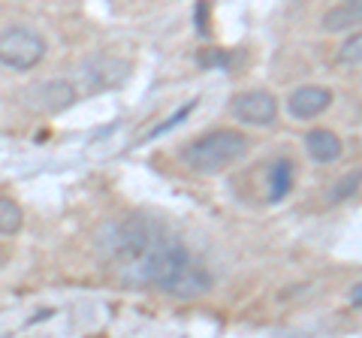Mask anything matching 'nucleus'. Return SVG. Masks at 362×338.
Here are the masks:
<instances>
[{
	"label": "nucleus",
	"mask_w": 362,
	"mask_h": 338,
	"mask_svg": "<svg viewBox=\"0 0 362 338\" xmlns=\"http://www.w3.org/2000/svg\"><path fill=\"white\" fill-rule=\"evenodd\" d=\"M100 254L124 284L160 287L163 293L181 269L194 263L185 245L148 218H127L121 223H112L106 230V239H100Z\"/></svg>",
	"instance_id": "1"
},
{
	"label": "nucleus",
	"mask_w": 362,
	"mask_h": 338,
	"mask_svg": "<svg viewBox=\"0 0 362 338\" xmlns=\"http://www.w3.org/2000/svg\"><path fill=\"white\" fill-rule=\"evenodd\" d=\"M247 154V136L239 130H211L206 136H199L181 151L185 161L194 173L199 175H218L226 166L239 163Z\"/></svg>",
	"instance_id": "2"
},
{
	"label": "nucleus",
	"mask_w": 362,
	"mask_h": 338,
	"mask_svg": "<svg viewBox=\"0 0 362 338\" xmlns=\"http://www.w3.org/2000/svg\"><path fill=\"white\" fill-rule=\"evenodd\" d=\"M45 58V40L30 28H6L0 33V64L16 73L33 70Z\"/></svg>",
	"instance_id": "3"
},
{
	"label": "nucleus",
	"mask_w": 362,
	"mask_h": 338,
	"mask_svg": "<svg viewBox=\"0 0 362 338\" xmlns=\"http://www.w3.org/2000/svg\"><path fill=\"white\" fill-rule=\"evenodd\" d=\"M127 76H130V61L100 54V58H90L78 66V73L73 76V85H76L78 97L82 94L88 97V94L103 91V88H118Z\"/></svg>",
	"instance_id": "4"
},
{
	"label": "nucleus",
	"mask_w": 362,
	"mask_h": 338,
	"mask_svg": "<svg viewBox=\"0 0 362 338\" xmlns=\"http://www.w3.org/2000/svg\"><path fill=\"white\" fill-rule=\"evenodd\" d=\"M76 100H78V91H76L73 78H49V82L28 88L25 103L33 112H64V109H70Z\"/></svg>",
	"instance_id": "5"
},
{
	"label": "nucleus",
	"mask_w": 362,
	"mask_h": 338,
	"mask_svg": "<svg viewBox=\"0 0 362 338\" xmlns=\"http://www.w3.org/2000/svg\"><path fill=\"white\" fill-rule=\"evenodd\" d=\"M233 115L254 127H266L278 118V103L266 91H245L233 100Z\"/></svg>",
	"instance_id": "6"
},
{
	"label": "nucleus",
	"mask_w": 362,
	"mask_h": 338,
	"mask_svg": "<svg viewBox=\"0 0 362 338\" xmlns=\"http://www.w3.org/2000/svg\"><path fill=\"white\" fill-rule=\"evenodd\" d=\"M332 103V91L329 88H320V85H305L299 91H293L287 100V109L293 118H314Z\"/></svg>",
	"instance_id": "7"
},
{
	"label": "nucleus",
	"mask_w": 362,
	"mask_h": 338,
	"mask_svg": "<svg viewBox=\"0 0 362 338\" xmlns=\"http://www.w3.org/2000/svg\"><path fill=\"white\" fill-rule=\"evenodd\" d=\"M211 287V278L202 272V269L197 266V263H187L181 272L175 275V281L166 287V293L169 296H175V299H197V296H202Z\"/></svg>",
	"instance_id": "8"
},
{
	"label": "nucleus",
	"mask_w": 362,
	"mask_h": 338,
	"mask_svg": "<svg viewBox=\"0 0 362 338\" xmlns=\"http://www.w3.org/2000/svg\"><path fill=\"white\" fill-rule=\"evenodd\" d=\"M305 148H308V154L314 157L317 163H335L338 157H341V151H344V142L338 139L332 130L317 127V130H311L308 136H305Z\"/></svg>",
	"instance_id": "9"
},
{
	"label": "nucleus",
	"mask_w": 362,
	"mask_h": 338,
	"mask_svg": "<svg viewBox=\"0 0 362 338\" xmlns=\"http://www.w3.org/2000/svg\"><path fill=\"white\" fill-rule=\"evenodd\" d=\"M290 187H293V163L284 157V161H275L269 169V199L272 202L284 199L290 194Z\"/></svg>",
	"instance_id": "10"
},
{
	"label": "nucleus",
	"mask_w": 362,
	"mask_h": 338,
	"mask_svg": "<svg viewBox=\"0 0 362 338\" xmlns=\"http://www.w3.org/2000/svg\"><path fill=\"white\" fill-rule=\"evenodd\" d=\"M25 223V215H21V206L9 197H0V233L4 235H16Z\"/></svg>",
	"instance_id": "11"
},
{
	"label": "nucleus",
	"mask_w": 362,
	"mask_h": 338,
	"mask_svg": "<svg viewBox=\"0 0 362 338\" xmlns=\"http://www.w3.org/2000/svg\"><path fill=\"white\" fill-rule=\"evenodd\" d=\"M359 21V9H350L347 4L338 6V9H329L323 16V28L326 30H350Z\"/></svg>",
	"instance_id": "12"
},
{
	"label": "nucleus",
	"mask_w": 362,
	"mask_h": 338,
	"mask_svg": "<svg viewBox=\"0 0 362 338\" xmlns=\"http://www.w3.org/2000/svg\"><path fill=\"white\" fill-rule=\"evenodd\" d=\"M359 58H362V37L354 33L341 49H338V64L344 66V70H356L359 66Z\"/></svg>",
	"instance_id": "13"
},
{
	"label": "nucleus",
	"mask_w": 362,
	"mask_h": 338,
	"mask_svg": "<svg viewBox=\"0 0 362 338\" xmlns=\"http://www.w3.org/2000/svg\"><path fill=\"white\" fill-rule=\"evenodd\" d=\"M194 106H197V103H187V106H181V109H178V112H175V115H173V118H169V121H163V124H157V127H154V130H151V133H148V136H145V139H151V136H160V133H166V130H173V127H175V124H181V121H185V118L190 115V112H194ZM145 139H142V142H145Z\"/></svg>",
	"instance_id": "14"
},
{
	"label": "nucleus",
	"mask_w": 362,
	"mask_h": 338,
	"mask_svg": "<svg viewBox=\"0 0 362 338\" xmlns=\"http://www.w3.org/2000/svg\"><path fill=\"white\" fill-rule=\"evenodd\" d=\"M356 187H359V173H350L344 182H338V187H335V194H332V199L338 202V199H347V197H354L356 194Z\"/></svg>",
	"instance_id": "15"
},
{
	"label": "nucleus",
	"mask_w": 362,
	"mask_h": 338,
	"mask_svg": "<svg viewBox=\"0 0 362 338\" xmlns=\"http://www.w3.org/2000/svg\"><path fill=\"white\" fill-rule=\"evenodd\" d=\"M359 299H362V284H356L354 293H350V302H354V308H359Z\"/></svg>",
	"instance_id": "16"
},
{
	"label": "nucleus",
	"mask_w": 362,
	"mask_h": 338,
	"mask_svg": "<svg viewBox=\"0 0 362 338\" xmlns=\"http://www.w3.org/2000/svg\"><path fill=\"white\" fill-rule=\"evenodd\" d=\"M347 6H350V9H359V6H362V0H347Z\"/></svg>",
	"instance_id": "17"
}]
</instances>
